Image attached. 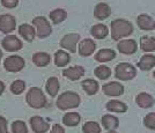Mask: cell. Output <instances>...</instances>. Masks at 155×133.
Here are the masks:
<instances>
[{
    "label": "cell",
    "mask_w": 155,
    "mask_h": 133,
    "mask_svg": "<svg viewBox=\"0 0 155 133\" xmlns=\"http://www.w3.org/2000/svg\"><path fill=\"white\" fill-rule=\"evenodd\" d=\"M133 32V25L124 19H117L111 22V37L114 41L130 36Z\"/></svg>",
    "instance_id": "cell-1"
},
{
    "label": "cell",
    "mask_w": 155,
    "mask_h": 133,
    "mask_svg": "<svg viewBox=\"0 0 155 133\" xmlns=\"http://www.w3.org/2000/svg\"><path fill=\"white\" fill-rule=\"evenodd\" d=\"M80 96L74 91H65L61 95L58 96V100L56 102L57 107L60 110H67V109L78 108L80 104Z\"/></svg>",
    "instance_id": "cell-2"
},
{
    "label": "cell",
    "mask_w": 155,
    "mask_h": 133,
    "mask_svg": "<svg viewBox=\"0 0 155 133\" xmlns=\"http://www.w3.org/2000/svg\"><path fill=\"white\" fill-rule=\"evenodd\" d=\"M27 103L34 109L44 108L46 104V97L42 89L38 87H31L26 96Z\"/></svg>",
    "instance_id": "cell-3"
},
{
    "label": "cell",
    "mask_w": 155,
    "mask_h": 133,
    "mask_svg": "<svg viewBox=\"0 0 155 133\" xmlns=\"http://www.w3.org/2000/svg\"><path fill=\"white\" fill-rule=\"evenodd\" d=\"M136 75H137L136 67L129 63L118 64L116 66V68H115V76H116L118 80L127 81V80L134 79Z\"/></svg>",
    "instance_id": "cell-4"
},
{
    "label": "cell",
    "mask_w": 155,
    "mask_h": 133,
    "mask_svg": "<svg viewBox=\"0 0 155 133\" xmlns=\"http://www.w3.org/2000/svg\"><path fill=\"white\" fill-rule=\"evenodd\" d=\"M32 25L36 27L39 38H45L51 34V25L44 16H36L32 20Z\"/></svg>",
    "instance_id": "cell-5"
},
{
    "label": "cell",
    "mask_w": 155,
    "mask_h": 133,
    "mask_svg": "<svg viewBox=\"0 0 155 133\" xmlns=\"http://www.w3.org/2000/svg\"><path fill=\"white\" fill-rule=\"evenodd\" d=\"M25 59L20 56L7 57L4 62V66L8 72H20L25 67Z\"/></svg>",
    "instance_id": "cell-6"
},
{
    "label": "cell",
    "mask_w": 155,
    "mask_h": 133,
    "mask_svg": "<svg viewBox=\"0 0 155 133\" xmlns=\"http://www.w3.org/2000/svg\"><path fill=\"white\" fill-rule=\"evenodd\" d=\"M80 39V35L79 34H67L60 41V46L63 49H67L70 50L72 53L77 52V44Z\"/></svg>",
    "instance_id": "cell-7"
},
{
    "label": "cell",
    "mask_w": 155,
    "mask_h": 133,
    "mask_svg": "<svg viewBox=\"0 0 155 133\" xmlns=\"http://www.w3.org/2000/svg\"><path fill=\"white\" fill-rule=\"evenodd\" d=\"M15 27H16V20L14 16L9 14L0 15V32L4 34H9L15 29Z\"/></svg>",
    "instance_id": "cell-8"
},
{
    "label": "cell",
    "mask_w": 155,
    "mask_h": 133,
    "mask_svg": "<svg viewBox=\"0 0 155 133\" xmlns=\"http://www.w3.org/2000/svg\"><path fill=\"white\" fill-rule=\"evenodd\" d=\"M2 48L8 52H14V51H19L22 49V42L21 39L14 36V35H8L2 39L1 42Z\"/></svg>",
    "instance_id": "cell-9"
},
{
    "label": "cell",
    "mask_w": 155,
    "mask_h": 133,
    "mask_svg": "<svg viewBox=\"0 0 155 133\" xmlns=\"http://www.w3.org/2000/svg\"><path fill=\"white\" fill-rule=\"evenodd\" d=\"M30 125H31L32 131L35 133H45L50 128V124L46 123L39 116H32L30 118Z\"/></svg>",
    "instance_id": "cell-10"
},
{
    "label": "cell",
    "mask_w": 155,
    "mask_h": 133,
    "mask_svg": "<svg viewBox=\"0 0 155 133\" xmlns=\"http://www.w3.org/2000/svg\"><path fill=\"white\" fill-rule=\"evenodd\" d=\"M96 49V44L93 39L86 38L84 41H81L79 43V55L82 57H89L91 55L94 53V51Z\"/></svg>",
    "instance_id": "cell-11"
},
{
    "label": "cell",
    "mask_w": 155,
    "mask_h": 133,
    "mask_svg": "<svg viewBox=\"0 0 155 133\" xmlns=\"http://www.w3.org/2000/svg\"><path fill=\"white\" fill-rule=\"evenodd\" d=\"M117 49L120 53L132 55V53H136V51L138 50V45H137L136 41H133V39H123V41L118 42Z\"/></svg>",
    "instance_id": "cell-12"
},
{
    "label": "cell",
    "mask_w": 155,
    "mask_h": 133,
    "mask_svg": "<svg viewBox=\"0 0 155 133\" xmlns=\"http://www.w3.org/2000/svg\"><path fill=\"white\" fill-rule=\"evenodd\" d=\"M102 89H103L104 95L107 96H120L124 93L123 85H120L119 82H115V81L105 83Z\"/></svg>",
    "instance_id": "cell-13"
},
{
    "label": "cell",
    "mask_w": 155,
    "mask_h": 133,
    "mask_svg": "<svg viewBox=\"0 0 155 133\" xmlns=\"http://www.w3.org/2000/svg\"><path fill=\"white\" fill-rule=\"evenodd\" d=\"M84 68L82 66H73V67H70V68H66L63 71V75L72 80V81L79 80L81 76H84Z\"/></svg>",
    "instance_id": "cell-14"
},
{
    "label": "cell",
    "mask_w": 155,
    "mask_h": 133,
    "mask_svg": "<svg viewBox=\"0 0 155 133\" xmlns=\"http://www.w3.org/2000/svg\"><path fill=\"white\" fill-rule=\"evenodd\" d=\"M110 14H111V8L108 4H104V2H100L95 6L94 9V16L98 20H104L107 18H109Z\"/></svg>",
    "instance_id": "cell-15"
},
{
    "label": "cell",
    "mask_w": 155,
    "mask_h": 133,
    "mask_svg": "<svg viewBox=\"0 0 155 133\" xmlns=\"http://www.w3.org/2000/svg\"><path fill=\"white\" fill-rule=\"evenodd\" d=\"M138 25L142 30H153L155 28V22L153 18H150L147 14H141L138 16Z\"/></svg>",
    "instance_id": "cell-16"
},
{
    "label": "cell",
    "mask_w": 155,
    "mask_h": 133,
    "mask_svg": "<svg viewBox=\"0 0 155 133\" xmlns=\"http://www.w3.org/2000/svg\"><path fill=\"white\" fill-rule=\"evenodd\" d=\"M136 102L140 108H143V109L150 108V107L154 105V98H153V96L147 94V93H140L139 95L137 96Z\"/></svg>",
    "instance_id": "cell-17"
},
{
    "label": "cell",
    "mask_w": 155,
    "mask_h": 133,
    "mask_svg": "<svg viewBox=\"0 0 155 133\" xmlns=\"http://www.w3.org/2000/svg\"><path fill=\"white\" fill-rule=\"evenodd\" d=\"M50 55L46 52H36L32 55V63L38 67H44L50 64Z\"/></svg>",
    "instance_id": "cell-18"
},
{
    "label": "cell",
    "mask_w": 155,
    "mask_h": 133,
    "mask_svg": "<svg viewBox=\"0 0 155 133\" xmlns=\"http://www.w3.org/2000/svg\"><path fill=\"white\" fill-rule=\"evenodd\" d=\"M116 57V52L111 49H103V50H100L95 55V60L98 63H107L112 60L114 58Z\"/></svg>",
    "instance_id": "cell-19"
},
{
    "label": "cell",
    "mask_w": 155,
    "mask_h": 133,
    "mask_svg": "<svg viewBox=\"0 0 155 133\" xmlns=\"http://www.w3.org/2000/svg\"><path fill=\"white\" fill-rule=\"evenodd\" d=\"M19 32L22 37L25 38L28 42H32L34 38H35V35H36V32L35 29L32 28V25H27V23H23L19 27Z\"/></svg>",
    "instance_id": "cell-20"
},
{
    "label": "cell",
    "mask_w": 155,
    "mask_h": 133,
    "mask_svg": "<svg viewBox=\"0 0 155 133\" xmlns=\"http://www.w3.org/2000/svg\"><path fill=\"white\" fill-rule=\"evenodd\" d=\"M91 34L95 38H97V39H103V38H105L108 36L109 30H108V27L105 25L98 23V25H95L91 27Z\"/></svg>",
    "instance_id": "cell-21"
},
{
    "label": "cell",
    "mask_w": 155,
    "mask_h": 133,
    "mask_svg": "<svg viewBox=\"0 0 155 133\" xmlns=\"http://www.w3.org/2000/svg\"><path fill=\"white\" fill-rule=\"evenodd\" d=\"M155 57L153 55H145L142 56L140 62L138 63V67L141 71H149L154 67Z\"/></svg>",
    "instance_id": "cell-22"
},
{
    "label": "cell",
    "mask_w": 155,
    "mask_h": 133,
    "mask_svg": "<svg viewBox=\"0 0 155 133\" xmlns=\"http://www.w3.org/2000/svg\"><path fill=\"white\" fill-rule=\"evenodd\" d=\"M71 62V57L67 52H65L63 50H58L54 53V64L58 67H63L66 66L67 64Z\"/></svg>",
    "instance_id": "cell-23"
},
{
    "label": "cell",
    "mask_w": 155,
    "mask_h": 133,
    "mask_svg": "<svg viewBox=\"0 0 155 133\" xmlns=\"http://www.w3.org/2000/svg\"><path fill=\"white\" fill-rule=\"evenodd\" d=\"M102 124H103L104 128H107L109 131H111V130L114 131L119 125V119L117 117H115V116L105 115V116L102 117Z\"/></svg>",
    "instance_id": "cell-24"
},
{
    "label": "cell",
    "mask_w": 155,
    "mask_h": 133,
    "mask_svg": "<svg viewBox=\"0 0 155 133\" xmlns=\"http://www.w3.org/2000/svg\"><path fill=\"white\" fill-rule=\"evenodd\" d=\"M105 108H107L108 111H111V112H120V114H123V112H125L127 110L126 104L120 101H109L105 104Z\"/></svg>",
    "instance_id": "cell-25"
},
{
    "label": "cell",
    "mask_w": 155,
    "mask_h": 133,
    "mask_svg": "<svg viewBox=\"0 0 155 133\" xmlns=\"http://www.w3.org/2000/svg\"><path fill=\"white\" fill-rule=\"evenodd\" d=\"M82 88L88 95H95L98 90V82L93 79H86L82 81Z\"/></svg>",
    "instance_id": "cell-26"
},
{
    "label": "cell",
    "mask_w": 155,
    "mask_h": 133,
    "mask_svg": "<svg viewBox=\"0 0 155 133\" xmlns=\"http://www.w3.org/2000/svg\"><path fill=\"white\" fill-rule=\"evenodd\" d=\"M59 88H60V86H59V81L57 78L52 76L48 80V82H46V91L49 93V95L51 97L57 96Z\"/></svg>",
    "instance_id": "cell-27"
},
{
    "label": "cell",
    "mask_w": 155,
    "mask_h": 133,
    "mask_svg": "<svg viewBox=\"0 0 155 133\" xmlns=\"http://www.w3.org/2000/svg\"><path fill=\"white\" fill-rule=\"evenodd\" d=\"M140 46L141 50L146 52H153L155 50V38L149 36H142L140 38Z\"/></svg>",
    "instance_id": "cell-28"
},
{
    "label": "cell",
    "mask_w": 155,
    "mask_h": 133,
    "mask_svg": "<svg viewBox=\"0 0 155 133\" xmlns=\"http://www.w3.org/2000/svg\"><path fill=\"white\" fill-rule=\"evenodd\" d=\"M80 121H81V117L77 112H70L63 117V123L67 126H77Z\"/></svg>",
    "instance_id": "cell-29"
},
{
    "label": "cell",
    "mask_w": 155,
    "mask_h": 133,
    "mask_svg": "<svg viewBox=\"0 0 155 133\" xmlns=\"http://www.w3.org/2000/svg\"><path fill=\"white\" fill-rule=\"evenodd\" d=\"M67 16V12L61 9V8H57V9H53L50 13V19L54 25H58L60 22H63Z\"/></svg>",
    "instance_id": "cell-30"
},
{
    "label": "cell",
    "mask_w": 155,
    "mask_h": 133,
    "mask_svg": "<svg viewBox=\"0 0 155 133\" xmlns=\"http://www.w3.org/2000/svg\"><path fill=\"white\" fill-rule=\"evenodd\" d=\"M94 73H95V75L100 80H107L111 75V70L108 66H105V65H101V66H97L96 68H95Z\"/></svg>",
    "instance_id": "cell-31"
},
{
    "label": "cell",
    "mask_w": 155,
    "mask_h": 133,
    "mask_svg": "<svg viewBox=\"0 0 155 133\" xmlns=\"http://www.w3.org/2000/svg\"><path fill=\"white\" fill-rule=\"evenodd\" d=\"M84 133H101V127L95 121H88L82 127Z\"/></svg>",
    "instance_id": "cell-32"
},
{
    "label": "cell",
    "mask_w": 155,
    "mask_h": 133,
    "mask_svg": "<svg viewBox=\"0 0 155 133\" xmlns=\"http://www.w3.org/2000/svg\"><path fill=\"white\" fill-rule=\"evenodd\" d=\"M25 88H26V82L22 81V80H15L12 83V86H11V90H12V93L15 94V95L21 94L25 90Z\"/></svg>",
    "instance_id": "cell-33"
},
{
    "label": "cell",
    "mask_w": 155,
    "mask_h": 133,
    "mask_svg": "<svg viewBox=\"0 0 155 133\" xmlns=\"http://www.w3.org/2000/svg\"><path fill=\"white\" fill-rule=\"evenodd\" d=\"M12 131L13 133H28V128L25 121H15L12 124Z\"/></svg>",
    "instance_id": "cell-34"
},
{
    "label": "cell",
    "mask_w": 155,
    "mask_h": 133,
    "mask_svg": "<svg viewBox=\"0 0 155 133\" xmlns=\"http://www.w3.org/2000/svg\"><path fill=\"white\" fill-rule=\"evenodd\" d=\"M143 124H145L146 127H148L150 130H154L155 128V114L154 112H150V114H148L143 118Z\"/></svg>",
    "instance_id": "cell-35"
},
{
    "label": "cell",
    "mask_w": 155,
    "mask_h": 133,
    "mask_svg": "<svg viewBox=\"0 0 155 133\" xmlns=\"http://www.w3.org/2000/svg\"><path fill=\"white\" fill-rule=\"evenodd\" d=\"M1 4L6 8H14V7L18 6L19 0H1Z\"/></svg>",
    "instance_id": "cell-36"
},
{
    "label": "cell",
    "mask_w": 155,
    "mask_h": 133,
    "mask_svg": "<svg viewBox=\"0 0 155 133\" xmlns=\"http://www.w3.org/2000/svg\"><path fill=\"white\" fill-rule=\"evenodd\" d=\"M0 133H8L7 131V121L5 117L0 116Z\"/></svg>",
    "instance_id": "cell-37"
},
{
    "label": "cell",
    "mask_w": 155,
    "mask_h": 133,
    "mask_svg": "<svg viewBox=\"0 0 155 133\" xmlns=\"http://www.w3.org/2000/svg\"><path fill=\"white\" fill-rule=\"evenodd\" d=\"M50 133H65V130L61 125H59V124H54V125L52 126V131Z\"/></svg>",
    "instance_id": "cell-38"
},
{
    "label": "cell",
    "mask_w": 155,
    "mask_h": 133,
    "mask_svg": "<svg viewBox=\"0 0 155 133\" xmlns=\"http://www.w3.org/2000/svg\"><path fill=\"white\" fill-rule=\"evenodd\" d=\"M4 90H5V83L2 82V81H0V95L2 94Z\"/></svg>",
    "instance_id": "cell-39"
},
{
    "label": "cell",
    "mask_w": 155,
    "mask_h": 133,
    "mask_svg": "<svg viewBox=\"0 0 155 133\" xmlns=\"http://www.w3.org/2000/svg\"><path fill=\"white\" fill-rule=\"evenodd\" d=\"M1 58H2V51L0 49V60H1Z\"/></svg>",
    "instance_id": "cell-40"
},
{
    "label": "cell",
    "mask_w": 155,
    "mask_h": 133,
    "mask_svg": "<svg viewBox=\"0 0 155 133\" xmlns=\"http://www.w3.org/2000/svg\"><path fill=\"white\" fill-rule=\"evenodd\" d=\"M108 133H117V132H114V131H110V132H108Z\"/></svg>",
    "instance_id": "cell-41"
}]
</instances>
